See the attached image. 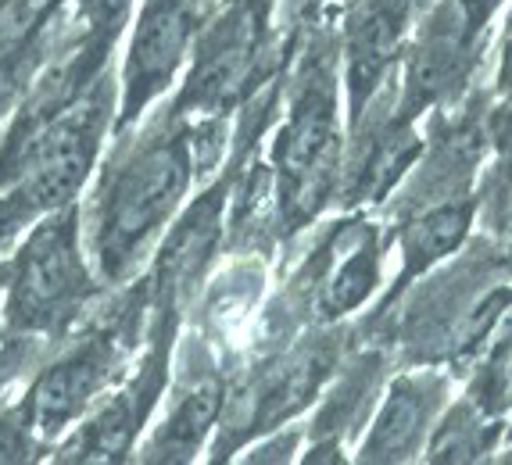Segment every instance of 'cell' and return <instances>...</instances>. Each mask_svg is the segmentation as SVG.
I'll use <instances>...</instances> for the list:
<instances>
[{
    "instance_id": "cell-5",
    "label": "cell",
    "mask_w": 512,
    "mask_h": 465,
    "mask_svg": "<svg viewBox=\"0 0 512 465\" xmlns=\"http://www.w3.org/2000/svg\"><path fill=\"white\" fill-rule=\"evenodd\" d=\"M205 26V0H140L115 79V126L129 133L172 90Z\"/></svg>"
},
{
    "instance_id": "cell-6",
    "label": "cell",
    "mask_w": 512,
    "mask_h": 465,
    "mask_svg": "<svg viewBox=\"0 0 512 465\" xmlns=\"http://www.w3.org/2000/svg\"><path fill=\"white\" fill-rule=\"evenodd\" d=\"M265 51L262 0H233L215 18H205L190 51V72L183 79L172 111L183 119H212L230 111L251 93Z\"/></svg>"
},
{
    "instance_id": "cell-19",
    "label": "cell",
    "mask_w": 512,
    "mask_h": 465,
    "mask_svg": "<svg viewBox=\"0 0 512 465\" xmlns=\"http://www.w3.org/2000/svg\"><path fill=\"white\" fill-rule=\"evenodd\" d=\"M11 4H15V0H0V22H4V18H8Z\"/></svg>"
},
{
    "instance_id": "cell-15",
    "label": "cell",
    "mask_w": 512,
    "mask_h": 465,
    "mask_svg": "<svg viewBox=\"0 0 512 465\" xmlns=\"http://www.w3.org/2000/svg\"><path fill=\"white\" fill-rule=\"evenodd\" d=\"M47 444L36 437L22 398L0 405V462H40Z\"/></svg>"
},
{
    "instance_id": "cell-2",
    "label": "cell",
    "mask_w": 512,
    "mask_h": 465,
    "mask_svg": "<svg viewBox=\"0 0 512 465\" xmlns=\"http://www.w3.org/2000/svg\"><path fill=\"white\" fill-rule=\"evenodd\" d=\"M97 294L101 279L86 254L83 208L72 201L36 219L15 254L4 262L0 326L33 344H58L76 326H83Z\"/></svg>"
},
{
    "instance_id": "cell-4",
    "label": "cell",
    "mask_w": 512,
    "mask_h": 465,
    "mask_svg": "<svg viewBox=\"0 0 512 465\" xmlns=\"http://www.w3.org/2000/svg\"><path fill=\"white\" fill-rule=\"evenodd\" d=\"M341 172V115L337 86L326 65H316L294 93L291 115L276 133L273 179L276 208L287 229H301L323 212Z\"/></svg>"
},
{
    "instance_id": "cell-11",
    "label": "cell",
    "mask_w": 512,
    "mask_h": 465,
    "mask_svg": "<svg viewBox=\"0 0 512 465\" xmlns=\"http://www.w3.org/2000/svg\"><path fill=\"white\" fill-rule=\"evenodd\" d=\"M437 387L427 376H402L387 390V401L376 415L373 430L362 440L359 462H405L419 448L434 412Z\"/></svg>"
},
{
    "instance_id": "cell-20",
    "label": "cell",
    "mask_w": 512,
    "mask_h": 465,
    "mask_svg": "<svg viewBox=\"0 0 512 465\" xmlns=\"http://www.w3.org/2000/svg\"><path fill=\"white\" fill-rule=\"evenodd\" d=\"M298 4H319V0H298Z\"/></svg>"
},
{
    "instance_id": "cell-14",
    "label": "cell",
    "mask_w": 512,
    "mask_h": 465,
    "mask_svg": "<svg viewBox=\"0 0 512 465\" xmlns=\"http://www.w3.org/2000/svg\"><path fill=\"white\" fill-rule=\"evenodd\" d=\"M459 54H462V36L452 29H430L427 40L419 43L416 58H412L409 72V90L416 101H434L444 86H452L459 76Z\"/></svg>"
},
{
    "instance_id": "cell-3",
    "label": "cell",
    "mask_w": 512,
    "mask_h": 465,
    "mask_svg": "<svg viewBox=\"0 0 512 465\" xmlns=\"http://www.w3.org/2000/svg\"><path fill=\"white\" fill-rule=\"evenodd\" d=\"M119 294L122 301L115 312L83 330L76 326L69 337L58 340L54 358L40 365L22 394L29 423L47 451H54V444L122 380L129 347L140 344V333H147V297L140 279L119 287Z\"/></svg>"
},
{
    "instance_id": "cell-12",
    "label": "cell",
    "mask_w": 512,
    "mask_h": 465,
    "mask_svg": "<svg viewBox=\"0 0 512 465\" xmlns=\"http://www.w3.org/2000/svg\"><path fill=\"white\" fill-rule=\"evenodd\" d=\"M419 154V140L409 126L391 122L380 129L373 144H369L366 158L351 176V201H380L398 179L405 176V169L412 165V158Z\"/></svg>"
},
{
    "instance_id": "cell-18",
    "label": "cell",
    "mask_w": 512,
    "mask_h": 465,
    "mask_svg": "<svg viewBox=\"0 0 512 465\" xmlns=\"http://www.w3.org/2000/svg\"><path fill=\"white\" fill-rule=\"evenodd\" d=\"M502 83L512 86V43H509V51H505V68H502Z\"/></svg>"
},
{
    "instance_id": "cell-8",
    "label": "cell",
    "mask_w": 512,
    "mask_h": 465,
    "mask_svg": "<svg viewBox=\"0 0 512 465\" xmlns=\"http://www.w3.org/2000/svg\"><path fill=\"white\" fill-rule=\"evenodd\" d=\"M409 0H351L344 18V61H348V111L359 126L384 83L387 68L398 58L405 36Z\"/></svg>"
},
{
    "instance_id": "cell-1",
    "label": "cell",
    "mask_w": 512,
    "mask_h": 465,
    "mask_svg": "<svg viewBox=\"0 0 512 465\" xmlns=\"http://www.w3.org/2000/svg\"><path fill=\"white\" fill-rule=\"evenodd\" d=\"M194 126L165 111L151 129L115 136L83 208V240L101 287H129L144 276L165 229L180 215L194 183Z\"/></svg>"
},
{
    "instance_id": "cell-7",
    "label": "cell",
    "mask_w": 512,
    "mask_h": 465,
    "mask_svg": "<svg viewBox=\"0 0 512 465\" xmlns=\"http://www.w3.org/2000/svg\"><path fill=\"white\" fill-rule=\"evenodd\" d=\"M147 333L151 340H144V362L129 376H122L54 444L58 462H126L129 455H137L147 419L169 383V351L176 337V330H165V326H147Z\"/></svg>"
},
{
    "instance_id": "cell-9",
    "label": "cell",
    "mask_w": 512,
    "mask_h": 465,
    "mask_svg": "<svg viewBox=\"0 0 512 465\" xmlns=\"http://www.w3.org/2000/svg\"><path fill=\"white\" fill-rule=\"evenodd\" d=\"M226 405V390L215 372H197L172 394V405L165 419L151 430V437H140V462H190L205 448V437L219 423V412Z\"/></svg>"
},
{
    "instance_id": "cell-17",
    "label": "cell",
    "mask_w": 512,
    "mask_h": 465,
    "mask_svg": "<svg viewBox=\"0 0 512 465\" xmlns=\"http://www.w3.org/2000/svg\"><path fill=\"white\" fill-rule=\"evenodd\" d=\"M498 0H462V18H466V26H470V33H477L480 26H484V18L491 15V8H495Z\"/></svg>"
},
{
    "instance_id": "cell-13",
    "label": "cell",
    "mask_w": 512,
    "mask_h": 465,
    "mask_svg": "<svg viewBox=\"0 0 512 465\" xmlns=\"http://www.w3.org/2000/svg\"><path fill=\"white\" fill-rule=\"evenodd\" d=\"M466 229H470V204H437V208L419 212L402 229L405 276H416L437 258L452 254L466 237Z\"/></svg>"
},
{
    "instance_id": "cell-10",
    "label": "cell",
    "mask_w": 512,
    "mask_h": 465,
    "mask_svg": "<svg viewBox=\"0 0 512 465\" xmlns=\"http://www.w3.org/2000/svg\"><path fill=\"white\" fill-rule=\"evenodd\" d=\"M323 294L319 305L326 315H348L366 305L380 283V240L366 222L341 226L326 244L323 258Z\"/></svg>"
},
{
    "instance_id": "cell-16",
    "label": "cell",
    "mask_w": 512,
    "mask_h": 465,
    "mask_svg": "<svg viewBox=\"0 0 512 465\" xmlns=\"http://www.w3.org/2000/svg\"><path fill=\"white\" fill-rule=\"evenodd\" d=\"M480 426L473 423L470 412H452L441 423L437 437L430 440V462H470L480 451Z\"/></svg>"
}]
</instances>
